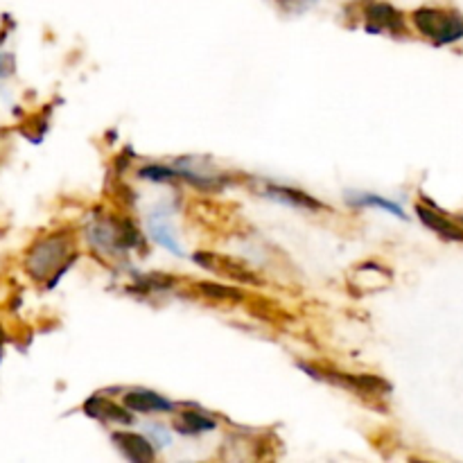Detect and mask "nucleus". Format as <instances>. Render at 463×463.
Here are the masks:
<instances>
[{
    "label": "nucleus",
    "instance_id": "nucleus-1",
    "mask_svg": "<svg viewBox=\"0 0 463 463\" xmlns=\"http://www.w3.org/2000/svg\"><path fill=\"white\" fill-rule=\"evenodd\" d=\"M72 240L68 233H54L43 238L32 247L30 256H27L25 267L30 271L32 279L36 280H48L52 288L54 280L68 269V256H71Z\"/></svg>",
    "mask_w": 463,
    "mask_h": 463
},
{
    "label": "nucleus",
    "instance_id": "nucleus-2",
    "mask_svg": "<svg viewBox=\"0 0 463 463\" xmlns=\"http://www.w3.org/2000/svg\"><path fill=\"white\" fill-rule=\"evenodd\" d=\"M86 235L95 249H104L109 253H125L143 242L138 229L129 220H116V217L93 222L86 229Z\"/></svg>",
    "mask_w": 463,
    "mask_h": 463
},
{
    "label": "nucleus",
    "instance_id": "nucleus-3",
    "mask_svg": "<svg viewBox=\"0 0 463 463\" xmlns=\"http://www.w3.org/2000/svg\"><path fill=\"white\" fill-rule=\"evenodd\" d=\"M414 25L434 45L455 43V41L463 39V16L459 12H450V9H419V12H414Z\"/></svg>",
    "mask_w": 463,
    "mask_h": 463
},
{
    "label": "nucleus",
    "instance_id": "nucleus-4",
    "mask_svg": "<svg viewBox=\"0 0 463 463\" xmlns=\"http://www.w3.org/2000/svg\"><path fill=\"white\" fill-rule=\"evenodd\" d=\"M301 369L306 371L312 378L326 380V383L339 384V387L348 389L353 393H366V396H375V393H387L389 384L383 383L380 378H373V375H348V373H337V371H321L315 369L310 364H301Z\"/></svg>",
    "mask_w": 463,
    "mask_h": 463
},
{
    "label": "nucleus",
    "instance_id": "nucleus-5",
    "mask_svg": "<svg viewBox=\"0 0 463 463\" xmlns=\"http://www.w3.org/2000/svg\"><path fill=\"white\" fill-rule=\"evenodd\" d=\"M366 18V32L375 34V32L389 30L392 34H401L405 32V21L398 9H393L387 3H373L364 9Z\"/></svg>",
    "mask_w": 463,
    "mask_h": 463
},
{
    "label": "nucleus",
    "instance_id": "nucleus-6",
    "mask_svg": "<svg viewBox=\"0 0 463 463\" xmlns=\"http://www.w3.org/2000/svg\"><path fill=\"white\" fill-rule=\"evenodd\" d=\"M111 441L116 443V448L122 452V457L131 463H149L156 457V452H154L156 446H154L147 437H140V434L116 432L111 434Z\"/></svg>",
    "mask_w": 463,
    "mask_h": 463
},
{
    "label": "nucleus",
    "instance_id": "nucleus-7",
    "mask_svg": "<svg viewBox=\"0 0 463 463\" xmlns=\"http://www.w3.org/2000/svg\"><path fill=\"white\" fill-rule=\"evenodd\" d=\"M122 405L129 411H136V414H158V411L175 410V405L167 398L158 396V393L149 392V389H136V392L125 393Z\"/></svg>",
    "mask_w": 463,
    "mask_h": 463
},
{
    "label": "nucleus",
    "instance_id": "nucleus-8",
    "mask_svg": "<svg viewBox=\"0 0 463 463\" xmlns=\"http://www.w3.org/2000/svg\"><path fill=\"white\" fill-rule=\"evenodd\" d=\"M262 194L269 199H274V202L285 203V206H292V208H306V211H324L326 208L324 203L317 202L315 197H310V194L303 193V190L288 188V185L269 184Z\"/></svg>",
    "mask_w": 463,
    "mask_h": 463
},
{
    "label": "nucleus",
    "instance_id": "nucleus-9",
    "mask_svg": "<svg viewBox=\"0 0 463 463\" xmlns=\"http://www.w3.org/2000/svg\"><path fill=\"white\" fill-rule=\"evenodd\" d=\"M147 231L152 235V240L161 247H165L167 251L175 253V256H184V249L181 244L176 242L175 238V229L167 222V213L165 211H156L147 217Z\"/></svg>",
    "mask_w": 463,
    "mask_h": 463
},
{
    "label": "nucleus",
    "instance_id": "nucleus-10",
    "mask_svg": "<svg viewBox=\"0 0 463 463\" xmlns=\"http://www.w3.org/2000/svg\"><path fill=\"white\" fill-rule=\"evenodd\" d=\"M416 215H419V220L423 222L428 229H432L434 233H439L441 238L452 240V242H463V229H461V226L452 224L450 220H446L443 215L434 213L432 208L416 206Z\"/></svg>",
    "mask_w": 463,
    "mask_h": 463
},
{
    "label": "nucleus",
    "instance_id": "nucleus-11",
    "mask_svg": "<svg viewBox=\"0 0 463 463\" xmlns=\"http://www.w3.org/2000/svg\"><path fill=\"white\" fill-rule=\"evenodd\" d=\"M346 202L355 208H366V206L380 208V211L392 213V215L401 217V220H407V215H405V211H402L401 203L392 202V199L378 197V194H373V193H348Z\"/></svg>",
    "mask_w": 463,
    "mask_h": 463
},
{
    "label": "nucleus",
    "instance_id": "nucleus-12",
    "mask_svg": "<svg viewBox=\"0 0 463 463\" xmlns=\"http://www.w3.org/2000/svg\"><path fill=\"white\" fill-rule=\"evenodd\" d=\"M86 414L99 420H118V423H125V425L131 423V414L127 407L125 410H120V407H116L113 402L102 401V398L98 396L90 398V401L86 402Z\"/></svg>",
    "mask_w": 463,
    "mask_h": 463
},
{
    "label": "nucleus",
    "instance_id": "nucleus-13",
    "mask_svg": "<svg viewBox=\"0 0 463 463\" xmlns=\"http://www.w3.org/2000/svg\"><path fill=\"white\" fill-rule=\"evenodd\" d=\"M217 423L213 419H208V416H203L202 411H181L179 419H176V430H179L181 434H185V437H193V434H203V432H211V430H215Z\"/></svg>",
    "mask_w": 463,
    "mask_h": 463
},
{
    "label": "nucleus",
    "instance_id": "nucleus-14",
    "mask_svg": "<svg viewBox=\"0 0 463 463\" xmlns=\"http://www.w3.org/2000/svg\"><path fill=\"white\" fill-rule=\"evenodd\" d=\"M138 176L140 179L154 181V184H170V181L179 179L175 167H165V165H147L138 172Z\"/></svg>",
    "mask_w": 463,
    "mask_h": 463
},
{
    "label": "nucleus",
    "instance_id": "nucleus-15",
    "mask_svg": "<svg viewBox=\"0 0 463 463\" xmlns=\"http://www.w3.org/2000/svg\"><path fill=\"white\" fill-rule=\"evenodd\" d=\"M145 428H147L149 441H152L156 448H167V446H170V443H172V434L167 432L165 425H154V423H149V425H145Z\"/></svg>",
    "mask_w": 463,
    "mask_h": 463
},
{
    "label": "nucleus",
    "instance_id": "nucleus-16",
    "mask_svg": "<svg viewBox=\"0 0 463 463\" xmlns=\"http://www.w3.org/2000/svg\"><path fill=\"white\" fill-rule=\"evenodd\" d=\"M202 289L206 294H211L213 298H240V292L231 288H222V285H211V283H203Z\"/></svg>",
    "mask_w": 463,
    "mask_h": 463
},
{
    "label": "nucleus",
    "instance_id": "nucleus-17",
    "mask_svg": "<svg viewBox=\"0 0 463 463\" xmlns=\"http://www.w3.org/2000/svg\"><path fill=\"white\" fill-rule=\"evenodd\" d=\"M317 0H276V5L285 9V12H306L307 7H312Z\"/></svg>",
    "mask_w": 463,
    "mask_h": 463
},
{
    "label": "nucleus",
    "instance_id": "nucleus-18",
    "mask_svg": "<svg viewBox=\"0 0 463 463\" xmlns=\"http://www.w3.org/2000/svg\"><path fill=\"white\" fill-rule=\"evenodd\" d=\"M14 68H16V59H14V54L0 52V80L12 75Z\"/></svg>",
    "mask_w": 463,
    "mask_h": 463
},
{
    "label": "nucleus",
    "instance_id": "nucleus-19",
    "mask_svg": "<svg viewBox=\"0 0 463 463\" xmlns=\"http://www.w3.org/2000/svg\"><path fill=\"white\" fill-rule=\"evenodd\" d=\"M3 342H5V337H3V330H0V346H3Z\"/></svg>",
    "mask_w": 463,
    "mask_h": 463
}]
</instances>
